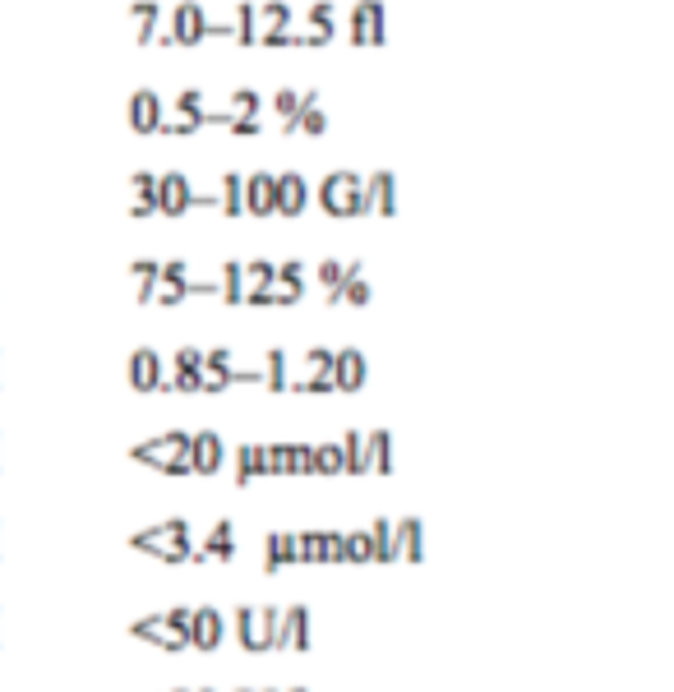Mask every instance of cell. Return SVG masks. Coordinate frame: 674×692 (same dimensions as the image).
Returning a JSON list of instances; mask_svg holds the SVG:
<instances>
[{"label": "cell", "instance_id": "6da1fadb", "mask_svg": "<svg viewBox=\"0 0 674 692\" xmlns=\"http://www.w3.org/2000/svg\"><path fill=\"white\" fill-rule=\"evenodd\" d=\"M208 10L204 0H181L176 10H171V24L167 33H157V47H199V42H208Z\"/></svg>", "mask_w": 674, "mask_h": 692}, {"label": "cell", "instance_id": "7a4b0ae2", "mask_svg": "<svg viewBox=\"0 0 674 692\" xmlns=\"http://www.w3.org/2000/svg\"><path fill=\"white\" fill-rule=\"evenodd\" d=\"M319 203L328 217H365V194H361V176L356 171H333L319 185Z\"/></svg>", "mask_w": 674, "mask_h": 692}, {"label": "cell", "instance_id": "3957f363", "mask_svg": "<svg viewBox=\"0 0 674 692\" xmlns=\"http://www.w3.org/2000/svg\"><path fill=\"white\" fill-rule=\"evenodd\" d=\"M347 37L356 42V47H384L388 42L384 0H356V10L347 14Z\"/></svg>", "mask_w": 674, "mask_h": 692}, {"label": "cell", "instance_id": "277c9868", "mask_svg": "<svg viewBox=\"0 0 674 692\" xmlns=\"http://www.w3.org/2000/svg\"><path fill=\"white\" fill-rule=\"evenodd\" d=\"M125 374H130V388H139V393H171L167 360L157 356L153 346H139V351H130V360H125Z\"/></svg>", "mask_w": 674, "mask_h": 692}, {"label": "cell", "instance_id": "5b68a950", "mask_svg": "<svg viewBox=\"0 0 674 692\" xmlns=\"http://www.w3.org/2000/svg\"><path fill=\"white\" fill-rule=\"evenodd\" d=\"M268 651H310V609L305 605L282 609L277 628L268 633Z\"/></svg>", "mask_w": 674, "mask_h": 692}, {"label": "cell", "instance_id": "8992f818", "mask_svg": "<svg viewBox=\"0 0 674 692\" xmlns=\"http://www.w3.org/2000/svg\"><path fill=\"white\" fill-rule=\"evenodd\" d=\"M337 37V10L333 0L305 5V33H291V47H328Z\"/></svg>", "mask_w": 674, "mask_h": 692}, {"label": "cell", "instance_id": "52a82bcc", "mask_svg": "<svg viewBox=\"0 0 674 692\" xmlns=\"http://www.w3.org/2000/svg\"><path fill=\"white\" fill-rule=\"evenodd\" d=\"M361 194H365V217L398 213V176L393 171H370V176H361Z\"/></svg>", "mask_w": 674, "mask_h": 692}, {"label": "cell", "instance_id": "ba28073f", "mask_svg": "<svg viewBox=\"0 0 674 692\" xmlns=\"http://www.w3.org/2000/svg\"><path fill=\"white\" fill-rule=\"evenodd\" d=\"M328 379H333V393H361L365 379H370V365H365V356L356 346H342V351H333Z\"/></svg>", "mask_w": 674, "mask_h": 692}, {"label": "cell", "instance_id": "9c48e42d", "mask_svg": "<svg viewBox=\"0 0 674 692\" xmlns=\"http://www.w3.org/2000/svg\"><path fill=\"white\" fill-rule=\"evenodd\" d=\"M125 120H130L134 134H157V125L167 120V102L153 88H134L130 102H125Z\"/></svg>", "mask_w": 674, "mask_h": 692}, {"label": "cell", "instance_id": "30bf717a", "mask_svg": "<svg viewBox=\"0 0 674 692\" xmlns=\"http://www.w3.org/2000/svg\"><path fill=\"white\" fill-rule=\"evenodd\" d=\"M370 300H374V291H370V282H365V263L347 259L342 263V282L328 291V305H356V310H365Z\"/></svg>", "mask_w": 674, "mask_h": 692}, {"label": "cell", "instance_id": "8fae6325", "mask_svg": "<svg viewBox=\"0 0 674 692\" xmlns=\"http://www.w3.org/2000/svg\"><path fill=\"white\" fill-rule=\"evenodd\" d=\"M305 296V263L301 259H287V263H277V273H273V287H268V305H296V300Z\"/></svg>", "mask_w": 674, "mask_h": 692}, {"label": "cell", "instance_id": "7c38bea8", "mask_svg": "<svg viewBox=\"0 0 674 692\" xmlns=\"http://www.w3.org/2000/svg\"><path fill=\"white\" fill-rule=\"evenodd\" d=\"M199 374H204V351L199 346H181L176 356H171V393H199Z\"/></svg>", "mask_w": 674, "mask_h": 692}, {"label": "cell", "instance_id": "4fadbf2b", "mask_svg": "<svg viewBox=\"0 0 674 692\" xmlns=\"http://www.w3.org/2000/svg\"><path fill=\"white\" fill-rule=\"evenodd\" d=\"M190 180L181 171H167V176H157V213L162 217H185L190 213Z\"/></svg>", "mask_w": 674, "mask_h": 692}, {"label": "cell", "instance_id": "5bb4252c", "mask_svg": "<svg viewBox=\"0 0 674 692\" xmlns=\"http://www.w3.org/2000/svg\"><path fill=\"white\" fill-rule=\"evenodd\" d=\"M328 130V116L324 107H319V93H301V102H296V116L282 120V134H310V139H319V134Z\"/></svg>", "mask_w": 674, "mask_h": 692}, {"label": "cell", "instance_id": "9a60e30c", "mask_svg": "<svg viewBox=\"0 0 674 692\" xmlns=\"http://www.w3.org/2000/svg\"><path fill=\"white\" fill-rule=\"evenodd\" d=\"M273 199H277V217H301L310 208V185H305L301 171H282Z\"/></svg>", "mask_w": 674, "mask_h": 692}, {"label": "cell", "instance_id": "2e32d148", "mask_svg": "<svg viewBox=\"0 0 674 692\" xmlns=\"http://www.w3.org/2000/svg\"><path fill=\"white\" fill-rule=\"evenodd\" d=\"M277 176H268V171H254V176H245V213L250 217H273L277 213Z\"/></svg>", "mask_w": 674, "mask_h": 692}, {"label": "cell", "instance_id": "e0dca14e", "mask_svg": "<svg viewBox=\"0 0 674 692\" xmlns=\"http://www.w3.org/2000/svg\"><path fill=\"white\" fill-rule=\"evenodd\" d=\"M222 633H227V623H222V614L217 609H194L190 619V646L194 651H217L222 646Z\"/></svg>", "mask_w": 674, "mask_h": 692}, {"label": "cell", "instance_id": "ac0fdd59", "mask_svg": "<svg viewBox=\"0 0 674 692\" xmlns=\"http://www.w3.org/2000/svg\"><path fill=\"white\" fill-rule=\"evenodd\" d=\"M393 554L407 559V563L425 559V526H421V517H402V522H393Z\"/></svg>", "mask_w": 674, "mask_h": 692}, {"label": "cell", "instance_id": "d6986e66", "mask_svg": "<svg viewBox=\"0 0 674 692\" xmlns=\"http://www.w3.org/2000/svg\"><path fill=\"white\" fill-rule=\"evenodd\" d=\"M222 462H227V443L217 439L213 430L194 434V476H217Z\"/></svg>", "mask_w": 674, "mask_h": 692}, {"label": "cell", "instance_id": "ffe728a7", "mask_svg": "<svg viewBox=\"0 0 674 692\" xmlns=\"http://www.w3.org/2000/svg\"><path fill=\"white\" fill-rule=\"evenodd\" d=\"M227 370H231V351H227V346H213V351H204V374H199V393H222V388H231Z\"/></svg>", "mask_w": 674, "mask_h": 692}, {"label": "cell", "instance_id": "44dd1931", "mask_svg": "<svg viewBox=\"0 0 674 692\" xmlns=\"http://www.w3.org/2000/svg\"><path fill=\"white\" fill-rule=\"evenodd\" d=\"M231 619H236V642H241L245 651H254V656H259V651H268V633H264V623H259V609L241 605L236 614H231Z\"/></svg>", "mask_w": 674, "mask_h": 692}, {"label": "cell", "instance_id": "7402d4cb", "mask_svg": "<svg viewBox=\"0 0 674 692\" xmlns=\"http://www.w3.org/2000/svg\"><path fill=\"white\" fill-rule=\"evenodd\" d=\"M130 637H139V642H153L157 651H185V637H176L162 619H134L130 623Z\"/></svg>", "mask_w": 674, "mask_h": 692}, {"label": "cell", "instance_id": "603a6c76", "mask_svg": "<svg viewBox=\"0 0 674 692\" xmlns=\"http://www.w3.org/2000/svg\"><path fill=\"white\" fill-rule=\"evenodd\" d=\"M130 19H134V28H139V47H153L157 33H162V5H157V0H134Z\"/></svg>", "mask_w": 674, "mask_h": 692}, {"label": "cell", "instance_id": "cb8c5ba5", "mask_svg": "<svg viewBox=\"0 0 674 692\" xmlns=\"http://www.w3.org/2000/svg\"><path fill=\"white\" fill-rule=\"evenodd\" d=\"M199 559H222V563L236 559V531H231V517H222V522L208 531V540L199 545Z\"/></svg>", "mask_w": 674, "mask_h": 692}, {"label": "cell", "instance_id": "d4e9b609", "mask_svg": "<svg viewBox=\"0 0 674 692\" xmlns=\"http://www.w3.org/2000/svg\"><path fill=\"white\" fill-rule=\"evenodd\" d=\"M365 471H379V476L393 471V434H388V430H370V434H365Z\"/></svg>", "mask_w": 674, "mask_h": 692}, {"label": "cell", "instance_id": "484cf974", "mask_svg": "<svg viewBox=\"0 0 674 692\" xmlns=\"http://www.w3.org/2000/svg\"><path fill=\"white\" fill-rule=\"evenodd\" d=\"M176 536H190V526H185V517H167V522L148 526V531L130 536V545H134V549H148V554H153L157 545H167V540H176Z\"/></svg>", "mask_w": 674, "mask_h": 692}, {"label": "cell", "instance_id": "4316f807", "mask_svg": "<svg viewBox=\"0 0 674 692\" xmlns=\"http://www.w3.org/2000/svg\"><path fill=\"white\" fill-rule=\"evenodd\" d=\"M130 190H134L130 217H157V176H153V171H134Z\"/></svg>", "mask_w": 674, "mask_h": 692}, {"label": "cell", "instance_id": "83f0119b", "mask_svg": "<svg viewBox=\"0 0 674 692\" xmlns=\"http://www.w3.org/2000/svg\"><path fill=\"white\" fill-rule=\"evenodd\" d=\"M217 213L227 217V222L245 217V176H236V171L222 176V190H217Z\"/></svg>", "mask_w": 674, "mask_h": 692}, {"label": "cell", "instance_id": "f1b7e54d", "mask_svg": "<svg viewBox=\"0 0 674 692\" xmlns=\"http://www.w3.org/2000/svg\"><path fill=\"white\" fill-rule=\"evenodd\" d=\"M254 19H259V33H254V42H259L264 33H291V5H287V0L254 5Z\"/></svg>", "mask_w": 674, "mask_h": 692}, {"label": "cell", "instance_id": "f546056e", "mask_svg": "<svg viewBox=\"0 0 674 692\" xmlns=\"http://www.w3.org/2000/svg\"><path fill=\"white\" fill-rule=\"evenodd\" d=\"M268 476V462H264V448L259 443H241L236 448V485H250V480Z\"/></svg>", "mask_w": 674, "mask_h": 692}, {"label": "cell", "instance_id": "4dcf8cb0", "mask_svg": "<svg viewBox=\"0 0 674 692\" xmlns=\"http://www.w3.org/2000/svg\"><path fill=\"white\" fill-rule=\"evenodd\" d=\"M254 33H259L254 0H236V10H231V42H236V47H254Z\"/></svg>", "mask_w": 674, "mask_h": 692}, {"label": "cell", "instance_id": "1f68e13d", "mask_svg": "<svg viewBox=\"0 0 674 692\" xmlns=\"http://www.w3.org/2000/svg\"><path fill=\"white\" fill-rule=\"evenodd\" d=\"M217 296L227 305H245V273H241V259H227L222 263V277H217Z\"/></svg>", "mask_w": 674, "mask_h": 692}, {"label": "cell", "instance_id": "d6a6232c", "mask_svg": "<svg viewBox=\"0 0 674 692\" xmlns=\"http://www.w3.org/2000/svg\"><path fill=\"white\" fill-rule=\"evenodd\" d=\"M337 448H342V471H347V476H365V434L347 430L337 439Z\"/></svg>", "mask_w": 674, "mask_h": 692}, {"label": "cell", "instance_id": "836d02e7", "mask_svg": "<svg viewBox=\"0 0 674 692\" xmlns=\"http://www.w3.org/2000/svg\"><path fill=\"white\" fill-rule=\"evenodd\" d=\"M370 536V554H374V563H393L398 554H393V522L388 517H374V526L365 531Z\"/></svg>", "mask_w": 674, "mask_h": 692}, {"label": "cell", "instance_id": "e575fe53", "mask_svg": "<svg viewBox=\"0 0 674 692\" xmlns=\"http://www.w3.org/2000/svg\"><path fill=\"white\" fill-rule=\"evenodd\" d=\"M264 388L268 393H287V351L273 346L264 356Z\"/></svg>", "mask_w": 674, "mask_h": 692}, {"label": "cell", "instance_id": "d590c367", "mask_svg": "<svg viewBox=\"0 0 674 692\" xmlns=\"http://www.w3.org/2000/svg\"><path fill=\"white\" fill-rule=\"evenodd\" d=\"M134 282H139V305H153V291H157V259H134L130 263Z\"/></svg>", "mask_w": 674, "mask_h": 692}, {"label": "cell", "instance_id": "8d00e7d4", "mask_svg": "<svg viewBox=\"0 0 674 692\" xmlns=\"http://www.w3.org/2000/svg\"><path fill=\"white\" fill-rule=\"evenodd\" d=\"M314 476H342V448L337 443H314Z\"/></svg>", "mask_w": 674, "mask_h": 692}, {"label": "cell", "instance_id": "74e56055", "mask_svg": "<svg viewBox=\"0 0 674 692\" xmlns=\"http://www.w3.org/2000/svg\"><path fill=\"white\" fill-rule=\"evenodd\" d=\"M227 111H231V116H245V120H259V111H264V97L254 93V88H236Z\"/></svg>", "mask_w": 674, "mask_h": 692}, {"label": "cell", "instance_id": "f35d334b", "mask_svg": "<svg viewBox=\"0 0 674 692\" xmlns=\"http://www.w3.org/2000/svg\"><path fill=\"white\" fill-rule=\"evenodd\" d=\"M342 549H347V563H374L365 531H342Z\"/></svg>", "mask_w": 674, "mask_h": 692}, {"label": "cell", "instance_id": "ab89813d", "mask_svg": "<svg viewBox=\"0 0 674 692\" xmlns=\"http://www.w3.org/2000/svg\"><path fill=\"white\" fill-rule=\"evenodd\" d=\"M153 554H157L162 563H194V545H190V536L167 540V545H157Z\"/></svg>", "mask_w": 674, "mask_h": 692}, {"label": "cell", "instance_id": "60d3db41", "mask_svg": "<svg viewBox=\"0 0 674 692\" xmlns=\"http://www.w3.org/2000/svg\"><path fill=\"white\" fill-rule=\"evenodd\" d=\"M291 476H314V443H287Z\"/></svg>", "mask_w": 674, "mask_h": 692}, {"label": "cell", "instance_id": "b9f144b4", "mask_svg": "<svg viewBox=\"0 0 674 692\" xmlns=\"http://www.w3.org/2000/svg\"><path fill=\"white\" fill-rule=\"evenodd\" d=\"M296 549H301V563H324V531L296 536Z\"/></svg>", "mask_w": 674, "mask_h": 692}, {"label": "cell", "instance_id": "7bdbcfd3", "mask_svg": "<svg viewBox=\"0 0 674 692\" xmlns=\"http://www.w3.org/2000/svg\"><path fill=\"white\" fill-rule=\"evenodd\" d=\"M157 619H162V623H167V628H171V633H176V637H185V646H190V619H194V609H167V614H157Z\"/></svg>", "mask_w": 674, "mask_h": 692}, {"label": "cell", "instance_id": "ee69618b", "mask_svg": "<svg viewBox=\"0 0 674 692\" xmlns=\"http://www.w3.org/2000/svg\"><path fill=\"white\" fill-rule=\"evenodd\" d=\"M277 568H287V559H282V536H277V531H268V536H264V573L273 577Z\"/></svg>", "mask_w": 674, "mask_h": 692}, {"label": "cell", "instance_id": "f6af8a7d", "mask_svg": "<svg viewBox=\"0 0 674 692\" xmlns=\"http://www.w3.org/2000/svg\"><path fill=\"white\" fill-rule=\"evenodd\" d=\"M264 462H268V476H291L287 443H268V448H264Z\"/></svg>", "mask_w": 674, "mask_h": 692}, {"label": "cell", "instance_id": "bcb514c9", "mask_svg": "<svg viewBox=\"0 0 674 692\" xmlns=\"http://www.w3.org/2000/svg\"><path fill=\"white\" fill-rule=\"evenodd\" d=\"M222 130H231L236 139H259V134H264V125H259V120H245V116H231V111H227Z\"/></svg>", "mask_w": 674, "mask_h": 692}, {"label": "cell", "instance_id": "7dc6e473", "mask_svg": "<svg viewBox=\"0 0 674 692\" xmlns=\"http://www.w3.org/2000/svg\"><path fill=\"white\" fill-rule=\"evenodd\" d=\"M328 365H333V351L328 346H310L305 351V374H328Z\"/></svg>", "mask_w": 674, "mask_h": 692}, {"label": "cell", "instance_id": "c3c4849f", "mask_svg": "<svg viewBox=\"0 0 674 692\" xmlns=\"http://www.w3.org/2000/svg\"><path fill=\"white\" fill-rule=\"evenodd\" d=\"M296 102H301V93H296V88H277V93H273V111L282 120L296 116Z\"/></svg>", "mask_w": 674, "mask_h": 692}, {"label": "cell", "instance_id": "681fc988", "mask_svg": "<svg viewBox=\"0 0 674 692\" xmlns=\"http://www.w3.org/2000/svg\"><path fill=\"white\" fill-rule=\"evenodd\" d=\"M337 282H342V259H324V263H319V287L333 291Z\"/></svg>", "mask_w": 674, "mask_h": 692}, {"label": "cell", "instance_id": "f907efd6", "mask_svg": "<svg viewBox=\"0 0 674 692\" xmlns=\"http://www.w3.org/2000/svg\"><path fill=\"white\" fill-rule=\"evenodd\" d=\"M324 563H347V549L337 531H324Z\"/></svg>", "mask_w": 674, "mask_h": 692}, {"label": "cell", "instance_id": "816d5d0a", "mask_svg": "<svg viewBox=\"0 0 674 692\" xmlns=\"http://www.w3.org/2000/svg\"><path fill=\"white\" fill-rule=\"evenodd\" d=\"M259 692H277V688H259Z\"/></svg>", "mask_w": 674, "mask_h": 692}, {"label": "cell", "instance_id": "f5cc1de1", "mask_svg": "<svg viewBox=\"0 0 674 692\" xmlns=\"http://www.w3.org/2000/svg\"><path fill=\"white\" fill-rule=\"evenodd\" d=\"M241 692H259V688H241Z\"/></svg>", "mask_w": 674, "mask_h": 692}, {"label": "cell", "instance_id": "db71d44e", "mask_svg": "<svg viewBox=\"0 0 674 692\" xmlns=\"http://www.w3.org/2000/svg\"><path fill=\"white\" fill-rule=\"evenodd\" d=\"M291 692H305V688H291Z\"/></svg>", "mask_w": 674, "mask_h": 692}, {"label": "cell", "instance_id": "11a10c76", "mask_svg": "<svg viewBox=\"0 0 674 692\" xmlns=\"http://www.w3.org/2000/svg\"><path fill=\"white\" fill-rule=\"evenodd\" d=\"M199 692H213V688H199Z\"/></svg>", "mask_w": 674, "mask_h": 692}, {"label": "cell", "instance_id": "9f6ffc18", "mask_svg": "<svg viewBox=\"0 0 674 692\" xmlns=\"http://www.w3.org/2000/svg\"><path fill=\"white\" fill-rule=\"evenodd\" d=\"M176 692H185V688H176Z\"/></svg>", "mask_w": 674, "mask_h": 692}]
</instances>
